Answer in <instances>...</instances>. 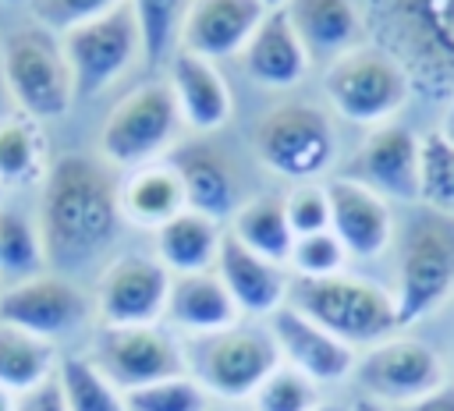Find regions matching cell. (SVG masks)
I'll use <instances>...</instances> for the list:
<instances>
[{"label": "cell", "instance_id": "obj_1", "mask_svg": "<svg viewBox=\"0 0 454 411\" xmlns=\"http://www.w3.org/2000/svg\"><path fill=\"white\" fill-rule=\"evenodd\" d=\"M121 184L110 163L67 152L46 167L39 195L43 255L57 269H78L110 248L121 227Z\"/></svg>", "mask_w": 454, "mask_h": 411}, {"label": "cell", "instance_id": "obj_2", "mask_svg": "<svg viewBox=\"0 0 454 411\" xmlns=\"http://www.w3.org/2000/svg\"><path fill=\"white\" fill-rule=\"evenodd\" d=\"M287 305L309 315L312 322H319L326 333H333L348 347L380 344V340H390L394 330H401L394 298L383 287L348 273L294 276L287 287Z\"/></svg>", "mask_w": 454, "mask_h": 411}, {"label": "cell", "instance_id": "obj_3", "mask_svg": "<svg viewBox=\"0 0 454 411\" xmlns=\"http://www.w3.org/2000/svg\"><path fill=\"white\" fill-rule=\"evenodd\" d=\"M323 92L344 120L380 128V124H390L394 113L408 103L411 78L387 46L358 43L355 50L326 64Z\"/></svg>", "mask_w": 454, "mask_h": 411}, {"label": "cell", "instance_id": "obj_4", "mask_svg": "<svg viewBox=\"0 0 454 411\" xmlns=\"http://www.w3.org/2000/svg\"><path fill=\"white\" fill-rule=\"evenodd\" d=\"M380 35L408 71L436 92L454 89V0H376Z\"/></svg>", "mask_w": 454, "mask_h": 411}, {"label": "cell", "instance_id": "obj_5", "mask_svg": "<svg viewBox=\"0 0 454 411\" xmlns=\"http://www.w3.org/2000/svg\"><path fill=\"white\" fill-rule=\"evenodd\" d=\"M280 365V347L270 326H227L199 333L184 344L188 376L216 397H248Z\"/></svg>", "mask_w": 454, "mask_h": 411}, {"label": "cell", "instance_id": "obj_6", "mask_svg": "<svg viewBox=\"0 0 454 411\" xmlns=\"http://www.w3.org/2000/svg\"><path fill=\"white\" fill-rule=\"evenodd\" d=\"M0 71L11 99L32 120H57L74 103V78L60 35L32 25L4 43Z\"/></svg>", "mask_w": 454, "mask_h": 411}, {"label": "cell", "instance_id": "obj_7", "mask_svg": "<svg viewBox=\"0 0 454 411\" xmlns=\"http://www.w3.org/2000/svg\"><path fill=\"white\" fill-rule=\"evenodd\" d=\"M255 156L273 174L309 184L316 181L337 156V138L330 128V117L301 99L277 103L252 131Z\"/></svg>", "mask_w": 454, "mask_h": 411}, {"label": "cell", "instance_id": "obj_8", "mask_svg": "<svg viewBox=\"0 0 454 411\" xmlns=\"http://www.w3.org/2000/svg\"><path fill=\"white\" fill-rule=\"evenodd\" d=\"M181 113L170 85L149 81L131 89L99 128V152L110 167H145L177 135Z\"/></svg>", "mask_w": 454, "mask_h": 411}, {"label": "cell", "instance_id": "obj_9", "mask_svg": "<svg viewBox=\"0 0 454 411\" xmlns=\"http://www.w3.org/2000/svg\"><path fill=\"white\" fill-rule=\"evenodd\" d=\"M454 287V227L443 220H415L397 259V326L426 319Z\"/></svg>", "mask_w": 454, "mask_h": 411}, {"label": "cell", "instance_id": "obj_10", "mask_svg": "<svg viewBox=\"0 0 454 411\" xmlns=\"http://www.w3.org/2000/svg\"><path fill=\"white\" fill-rule=\"evenodd\" d=\"M64 57L74 78V99H92L103 89H110L142 53L138 21L131 14V4H117L110 14L85 21L60 35Z\"/></svg>", "mask_w": 454, "mask_h": 411}, {"label": "cell", "instance_id": "obj_11", "mask_svg": "<svg viewBox=\"0 0 454 411\" xmlns=\"http://www.w3.org/2000/svg\"><path fill=\"white\" fill-rule=\"evenodd\" d=\"M89 361L121 390L188 376L184 347L160 326H99Z\"/></svg>", "mask_w": 454, "mask_h": 411}, {"label": "cell", "instance_id": "obj_12", "mask_svg": "<svg viewBox=\"0 0 454 411\" xmlns=\"http://www.w3.org/2000/svg\"><path fill=\"white\" fill-rule=\"evenodd\" d=\"M85 319H89V298L64 273L39 269L32 276L11 280L0 291V322L18 326L50 344L64 333H74Z\"/></svg>", "mask_w": 454, "mask_h": 411}, {"label": "cell", "instance_id": "obj_13", "mask_svg": "<svg viewBox=\"0 0 454 411\" xmlns=\"http://www.w3.org/2000/svg\"><path fill=\"white\" fill-rule=\"evenodd\" d=\"M170 269L156 255H121L96 283V312L103 326H156L167 315Z\"/></svg>", "mask_w": 454, "mask_h": 411}, {"label": "cell", "instance_id": "obj_14", "mask_svg": "<svg viewBox=\"0 0 454 411\" xmlns=\"http://www.w3.org/2000/svg\"><path fill=\"white\" fill-rule=\"evenodd\" d=\"M358 386L376 397V400H394V404H415L426 393L443 386V361L436 351L422 340L408 337H390L380 340L362 361H358Z\"/></svg>", "mask_w": 454, "mask_h": 411}, {"label": "cell", "instance_id": "obj_15", "mask_svg": "<svg viewBox=\"0 0 454 411\" xmlns=\"http://www.w3.org/2000/svg\"><path fill=\"white\" fill-rule=\"evenodd\" d=\"M344 177L365 184L383 198L415 202L422 184V138H415V131L404 124H380L358 145Z\"/></svg>", "mask_w": 454, "mask_h": 411}, {"label": "cell", "instance_id": "obj_16", "mask_svg": "<svg viewBox=\"0 0 454 411\" xmlns=\"http://www.w3.org/2000/svg\"><path fill=\"white\" fill-rule=\"evenodd\" d=\"M270 333L280 354L291 361V368H298L312 383H337L355 368L351 347L333 333H326L309 315H301L298 308H291L287 301L270 315Z\"/></svg>", "mask_w": 454, "mask_h": 411}, {"label": "cell", "instance_id": "obj_17", "mask_svg": "<svg viewBox=\"0 0 454 411\" xmlns=\"http://www.w3.org/2000/svg\"><path fill=\"white\" fill-rule=\"evenodd\" d=\"M330 195V230L337 234V241L344 244L348 255L358 259H372L380 252H387L390 237H394V216L383 195L369 191L365 184L351 181V177H337L326 184Z\"/></svg>", "mask_w": 454, "mask_h": 411}, {"label": "cell", "instance_id": "obj_18", "mask_svg": "<svg viewBox=\"0 0 454 411\" xmlns=\"http://www.w3.org/2000/svg\"><path fill=\"white\" fill-rule=\"evenodd\" d=\"M262 18V0H195L181 32V50L206 60L241 57Z\"/></svg>", "mask_w": 454, "mask_h": 411}, {"label": "cell", "instance_id": "obj_19", "mask_svg": "<svg viewBox=\"0 0 454 411\" xmlns=\"http://www.w3.org/2000/svg\"><path fill=\"white\" fill-rule=\"evenodd\" d=\"M216 273H220L223 287L231 291L234 305L248 315H273L284 305L287 287H291V276L284 273L280 262L255 255L234 234H223V241H220Z\"/></svg>", "mask_w": 454, "mask_h": 411}, {"label": "cell", "instance_id": "obj_20", "mask_svg": "<svg viewBox=\"0 0 454 411\" xmlns=\"http://www.w3.org/2000/svg\"><path fill=\"white\" fill-rule=\"evenodd\" d=\"M167 85L174 92L181 120H188L195 131H216L231 120L234 99H231V89H227V81L213 60L195 57L188 50H177L170 57V81Z\"/></svg>", "mask_w": 454, "mask_h": 411}, {"label": "cell", "instance_id": "obj_21", "mask_svg": "<svg viewBox=\"0 0 454 411\" xmlns=\"http://www.w3.org/2000/svg\"><path fill=\"white\" fill-rule=\"evenodd\" d=\"M170 167L184 188L188 209L209 216V220H227L238 213V184L231 174V163L206 142H188L170 152Z\"/></svg>", "mask_w": 454, "mask_h": 411}, {"label": "cell", "instance_id": "obj_22", "mask_svg": "<svg viewBox=\"0 0 454 411\" xmlns=\"http://www.w3.org/2000/svg\"><path fill=\"white\" fill-rule=\"evenodd\" d=\"M245 74L266 89H291L305 78L312 57L305 50V43L298 39L294 25L287 21L284 11H266L262 25L255 28V35L248 39L245 53H241Z\"/></svg>", "mask_w": 454, "mask_h": 411}, {"label": "cell", "instance_id": "obj_23", "mask_svg": "<svg viewBox=\"0 0 454 411\" xmlns=\"http://www.w3.org/2000/svg\"><path fill=\"white\" fill-rule=\"evenodd\" d=\"M284 14L312 60H337L340 53L355 50L365 35V21L355 0H287Z\"/></svg>", "mask_w": 454, "mask_h": 411}, {"label": "cell", "instance_id": "obj_24", "mask_svg": "<svg viewBox=\"0 0 454 411\" xmlns=\"http://www.w3.org/2000/svg\"><path fill=\"white\" fill-rule=\"evenodd\" d=\"M238 305L231 298V291L223 287L220 273H184L170 280V294H167V315L174 326L188 330L192 337L199 333H216L238 322Z\"/></svg>", "mask_w": 454, "mask_h": 411}, {"label": "cell", "instance_id": "obj_25", "mask_svg": "<svg viewBox=\"0 0 454 411\" xmlns=\"http://www.w3.org/2000/svg\"><path fill=\"white\" fill-rule=\"evenodd\" d=\"M220 241H223V234H220L216 220H209V216H202L195 209H184V213H177L174 220H167L156 230V259L174 276L209 273L216 266Z\"/></svg>", "mask_w": 454, "mask_h": 411}, {"label": "cell", "instance_id": "obj_26", "mask_svg": "<svg viewBox=\"0 0 454 411\" xmlns=\"http://www.w3.org/2000/svg\"><path fill=\"white\" fill-rule=\"evenodd\" d=\"M184 209H188L184 188L170 163L135 167V174L121 184V216L131 220L135 227L160 230L167 220H174Z\"/></svg>", "mask_w": 454, "mask_h": 411}, {"label": "cell", "instance_id": "obj_27", "mask_svg": "<svg viewBox=\"0 0 454 411\" xmlns=\"http://www.w3.org/2000/svg\"><path fill=\"white\" fill-rule=\"evenodd\" d=\"M231 234L255 255L280 262V266L291 259V248H294V230L287 223L284 198L277 195H259L238 206V213L231 216Z\"/></svg>", "mask_w": 454, "mask_h": 411}, {"label": "cell", "instance_id": "obj_28", "mask_svg": "<svg viewBox=\"0 0 454 411\" xmlns=\"http://www.w3.org/2000/svg\"><path fill=\"white\" fill-rule=\"evenodd\" d=\"M57 372V351L50 340L0 322V386L7 393H28Z\"/></svg>", "mask_w": 454, "mask_h": 411}, {"label": "cell", "instance_id": "obj_29", "mask_svg": "<svg viewBox=\"0 0 454 411\" xmlns=\"http://www.w3.org/2000/svg\"><path fill=\"white\" fill-rule=\"evenodd\" d=\"M46 177V142L39 120L11 113L0 120V184L21 188Z\"/></svg>", "mask_w": 454, "mask_h": 411}, {"label": "cell", "instance_id": "obj_30", "mask_svg": "<svg viewBox=\"0 0 454 411\" xmlns=\"http://www.w3.org/2000/svg\"><path fill=\"white\" fill-rule=\"evenodd\" d=\"M128 4L138 21L145 64L149 67L170 64V57L181 50V32L195 0H128Z\"/></svg>", "mask_w": 454, "mask_h": 411}, {"label": "cell", "instance_id": "obj_31", "mask_svg": "<svg viewBox=\"0 0 454 411\" xmlns=\"http://www.w3.org/2000/svg\"><path fill=\"white\" fill-rule=\"evenodd\" d=\"M57 386L64 393L67 411H128L124 393L82 354L57 361Z\"/></svg>", "mask_w": 454, "mask_h": 411}, {"label": "cell", "instance_id": "obj_32", "mask_svg": "<svg viewBox=\"0 0 454 411\" xmlns=\"http://www.w3.org/2000/svg\"><path fill=\"white\" fill-rule=\"evenodd\" d=\"M43 262L46 255H43L39 227L25 213L0 206V273L21 280V276L39 273Z\"/></svg>", "mask_w": 454, "mask_h": 411}, {"label": "cell", "instance_id": "obj_33", "mask_svg": "<svg viewBox=\"0 0 454 411\" xmlns=\"http://www.w3.org/2000/svg\"><path fill=\"white\" fill-rule=\"evenodd\" d=\"M419 198L443 216H454V145L433 131L422 138V184Z\"/></svg>", "mask_w": 454, "mask_h": 411}, {"label": "cell", "instance_id": "obj_34", "mask_svg": "<svg viewBox=\"0 0 454 411\" xmlns=\"http://www.w3.org/2000/svg\"><path fill=\"white\" fill-rule=\"evenodd\" d=\"M128 411H209V393L192 376L160 379L124 393Z\"/></svg>", "mask_w": 454, "mask_h": 411}, {"label": "cell", "instance_id": "obj_35", "mask_svg": "<svg viewBox=\"0 0 454 411\" xmlns=\"http://www.w3.org/2000/svg\"><path fill=\"white\" fill-rule=\"evenodd\" d=\"M319 390L291 365H277L255 390V411H316Z\"/></svg>", "mask_w": 454, "mask_h": 411}, {"label": "cell", "instance_id": "obj_36", "mask_svg": "<svg viewBox=\"0 0 454 411\" xmlns=\"http://www.w3.org/2000/svg\"><path fill=\"white\" fill-rule=\"evenodd\" d=\"M117 4L124 0H28V11L35 18L39 28L53 32V35H64L85 21H96L103 14H110Z\"/></svg>", "mask_w": 454, "mask_h": 411}, {"label": "cell", "instance_id": "obj_37", "mask_svg": "<svg viewBox=\"0 0 454 411\" xmlns=\"http://www.w3.org/2000/svg\"><path fill=\"white\" fill-rule=\"evenodd\" d=\"M344 244L337 241L333 230H323V234H305V237H294V248H291V266L298 269V276H333V273H344Z\"/></svg>", "mask_w": 454, "mask_h": 411}, {"label": "cell", "instance_id": "obj_38", "mask_svg": "<svg viewBox=\"0 0 454 411\" xmlns=\"http://www.w3.org/2000/svg\"><path fill=\"white\" fill-rule=\"evenodd\" d=\"M284 213H287V223L294 230V237L330 230V195H326V188H319L312 181L309 184H298L284 198Z\"/></svg>", "mask_w": 454, "mask_h": 411}, {"label": "cell", "instance_id": "obj_39", "mask_svg": "<svg viewBox=\"0 0 454 411\" xmlns=\"http://www.w3.org/2000/svg\"><path fill=\"white\" fill-rule=\"evenodd\" d=\"M14 411H67L64 393H60V386H57V372H53L46 383H39L35 390L18 393V397H14Z\"/></svg>", "mask_w": 454, "mask_h": 411}, {"label": "cell", "instance_id": "obj_40", "mask_svg": "<svg viewBox=\"0 0 454 411\" xmlns=\"http://www.w3.org/2000/svg\"><path fill=\"white\" fill-rule=\"evenodd\" d=\"M404 411H454V386H450V383H443L440 390H433V393H426L422 400H415V404H408Z\"/></svg>", "mask_w": 454, "mask_h": 411}, {"label": "cell", "instance_id": "obj_41", "mask_svg": "<svg viewBox=\"0 0 454 411\" xmlns=\"http://www.w3.org/2000/svg\"><path fill=\"white\" fill-rule=\"evenodd\" d=\"M348 411H387V407H383V400H376V397L362 393V397H355V400H351V407H348Z\"/></svg>", "mask_w": 454, "mask_h": 411}, {"label": "cell", "instance_id": "obj_42", "mask_svg": "<svg viewBox=\"0 0 454 411\" xmlns=\"http://www.w3.org/2000/svg\"><path fill=\"white\" fill-rule=\"evenodd\" d=\"M440 135L454 145V99L447 103V110H443V120H440Z\"/></svg>", "mask_w": 454, "mask_h": 411}, {"label": "cell", "instance_id": "obj_43", "mask_svg": "<svg viewBox=\"0 0 454 411\" xmlns=\"http://www.w3.org/2000/svg\"><path fill=\"white\" fill-rule=\"evenodd\" d=\"M0 411H14V393H7L4 386H0Z\"/></svg>", "mask_w": 454, "mask_h": 411}, {"label": "cell", "instance_id": "obj_44", "mask_svg": "<svg viewBox=\"0 0 454 411\" xmlns=\"http://www.w3.org/2000/svg\"><path fill=\"white\" fill-rule=\"evenodd\" d=\"M284 4H287V0H262L266 11H284Z\"/></svg>", "mask_w": 454, "mask_h": 411}, {"label": "cell", "instance_id": "obj_45", "mask_svg": "<svg viewBox=\"0 0 454 411\" xmlns=\"http://www.w3.org/2000/svg\"><path fill=\"white\" fill-rule=\"evenodd\" d=\"M316 411H344V407H333V404H319Z\"/></svg>", "mask_w": 454, "mask_h": 411}]
</instances>
